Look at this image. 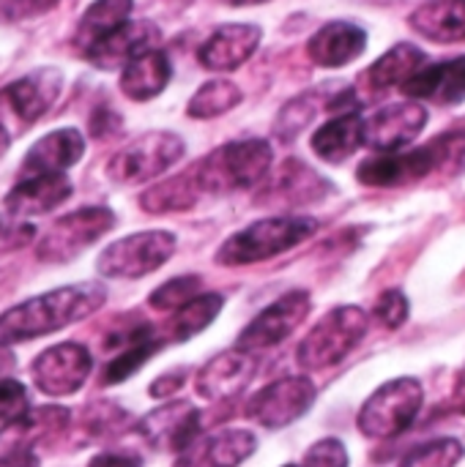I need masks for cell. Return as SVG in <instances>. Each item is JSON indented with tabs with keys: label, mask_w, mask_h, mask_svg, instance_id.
Here are the masks:
<instances>
[{
	"label": "cell",
	"mask_w": 465,
	"mask_h": 467,
	"mask_svg": "<svg viewBox=\"0 0 465 467\" xmlns=\"http://www.w3.org/2000/svg\"><path fill=\"white\" fill-rule=\"evenodd\" d=\"M200 186L195 181V172L186 170L175 178H167L151 189L143 192L140 205L148 213H178V211H189L197 200H200Z\"/></svg>",
	"instance_id": "29"
},
{
	"label": "cell",
	"mask_w": 465,
	"mask_h": 467,
	"mask_svg": "<svg viewBox=\"0 0 465 467\" xmlns=\"http://www.w3.org/2000/svg\"><path fill=\"white\" fill-rule=\"evenodd\" d=\"M318 233V222L310 216H271V219H258L249 227L238 230L230 235L219 249H217V263L236 268V265H252L271 260L307 238Z\"/></svg>",
	"instance_id": "3"
},
{
	"label": "cell",
	"mask_w": 465,
	"mask_h": 467,
	"mask_svg": "<svg viewBox=\"0 0 465 467\" xmlns=\"http://www.w3.org/2000/svg\"><path fill=\"white\" fill-rule=\"evenodd\" d=\"M27 410H30L27 389L19 380L3 378L0 380V424H11V421L22 419Z\"/></svg>",
	"instance_id": "37"
},
{
	"label": "cell",
	"mask_w": 465,
	"mask_h": 467,
	"mask_svg": "<svg viewBox=\"0 0 465 467\" xmlns=\"http://www.w3.org/2000/svg\"><path fill=\"white\" fill-rule=\"evenodd\" d=\"M88 467H143V462L129 454H99Z\"/></svg>",
	"instance_id": "43"
},
{
	"label": "cell",
	"mask_w": 465,
	"mask_h": 467,
	"mask_svg": "<svg viewBox=\"0 0 465 467\" xmlns=\"http://www.w3.org/2000/svg\"><path fill=\"white\" fill-rule=\"evenodd\" d=\"M82 153H85V137L77 129H55L30 145L19 175L22 178L60 175L69 167H74L82 159Z\"/></svg>",
	"instance_id": "18"
},
{
	"label": "cell",
	"mask_w": 465,
	"mask_h": 467,
	"mask_svg": "<svg viewBox=\"0 0 465 467\" xmlns=\"http://www.w3.org/2000/svg\"><path fill=\"white\" fill-rule=\"evenodd\" d=\"M422 386L414 378H397L381 386L359 410V430L367 438L386 441L403 435L422 410Z\"/></svg>",
	"instance_id": "5"
},
{
	"label": "cell",
	"mask_w": 465,
	"mask_h": 467,
	"mask_svg": "<svg viewBox=\"0 0 465 467\" xmlns=\"http://www.w3.org/2000/svg\"><path fill=\"white\" fill-rule=\"evenodd\" d=\"M252 378H255V361L249 358V353L225 350V353L214 356L197 372L195 389L203 400L219 402V400H230V397L241 394Z\"/></svg>",
	"instance_id": "19"
},
{
	"label": "cell",
	"mask_w": 465,
	"mask_h": 467,
	"mask_svg": "<svg viewBox=\"0 0 465 467\" xmlns=\"http://www.w3.org/2000/svg\"><path fill=\"white\" fill-rule=\"evenodd\" d=\"M90 369H93V358L77 342H63L44 350L41 356H36L30 367L38 391L47 397H69L79 391L90 378Z\"/></svg>",
	"instance_id": "10"
},
{
	"label": "cell",
	"mask_w": 465,
	"mask_h": 467,
	"mask_svg": "<svg viewBox=\"0 0 465 467\" xmlns=\"http://www.w3.org/2000/svg\"><path fill=\"white\" fill-rule=\"evenodd\" d=\"M121 129V118L112 112V109H96L93 118H90V131L93 137H107V134H115Z\"/></svg>",
	"instance_id": "41"
},
{
	"label": "cell",
	"mask_w": 465,
	"mask_h": 467,
	"mask_svg": "<svg viewBox=\"0 0 465 467\" xmlns=\"http://www.w3.org/2000/svg\"><path fill=\"white\" fill-rule=\"evenodd\" d=\"M170 77H173L170 57L156 47L137 55L121 68V90L132 101H151L167 88Z\"/></svg>",
	"instance_id": "24"
},
{
	"label": "cell",
	"mask_w": 465,
	"mask_h": 467,
	"mask_svg": "<svg viewBox=\"0 0 465 467\" xmlns=\"http://www.w3.org/2000/svg\"><path fill=\"white\" fill-rule=\"evenodd\" d=\"M315 402V386L310 378H282L258 391L247 413L266 430H282L299 421Z\"/></svg>",
	"instance_id": "11"
},
{
	"label": "cell",
	"mask_w": 465,
	"mask_h": 467,
	"mask_svg": "<svg viewBox=\"0 0 465 467\" xmlns=\"http://www.w3.org/2000/svg\"><path fill=\"white\" fill-rule=\"evenodd\" d=\"M184 386V372H170V375H162L159 380H153V386H151V397H170V394H175L178 389Z\"/></svg>",
	"instance_id": "42"
},
{
	"label": "cell",
	"mask_w": 465,
	"mask_h": 467,
	"mask_svg": "<svg viewBox=\"0 0 465 467\" xmlns=\"http://www.w3.org/2000/svg\"><path fill=\"white\" fill-rule=\"evenodd\" d=\"M304 467H348V451L337 438H326L307 451Z\"/></svg>",
	"instance_id": "39"
},
{
	"label": "cell",
	"mask_w": 465,
	"mask_h": 467,
	"mask_svg": "<svg viewBox=\"0 0 465 467\" xmlns=\"http://www.w3.org/2000/svg\"><path fill=\"white\" fill-rule=\"evenodd\" d=\"M436 170L433 148H414V150H395V153H375L365 159L356 170L359 183L365 186H403L408 181H419Z\"/></svg>",
	"instance_id": "16"
},
{
	"label": "cell",
	"mask_w": 465,
	"mask_h": 467,
	"mask_svg": "<svg viewBox=\"0 0 465 467\" xmlns=\"http://www.w3.org/2000/svg\"><path fill=\"white\" fill-rule=\"evenodd\" d=\"M104 301L107 290L96 282L69 285L27 298L0 315V345H19L38 339L44 334H55L71 323L90 317L99 306H104Z\"/></svg>",
	"instance_id": "1"
},
{
	"label": "cell",
	"mask_w": 465,
	"mask_h": 467,
	"mask_svg": "<svg viewBox=\"0 0 465 467\" xmlns=\"http://www.w3.org/2000/svg\"><path fill=\"white\" fill-rule=\"evenodd\" d=\"M132 8H134V0H96V3H90L88 11L79 19V27H77V38L74 41L82 49H88L90 44H96L107 33H112L115 27H121L123 22H129Z\"/></svg>",
	"instance_id": "30"
},
{
	"label": "cell",
	"mask_w": 465,
	"mask_h": 467,
	"mask_svg": "<svg viewBox=\"0 0 465 467\" xmlns=\"http://www.w3.org/2000/svg\"><path fill=\"white\" fill-rule=\"evenodd\" d=\"M175 235L167 230H145L112 241L96 260V268L107 279H140L162 268L175 252Z\"/></svg>",
	"instance_id": "8"
},
{
	"label": "cell",
	"mask_w": 465,
	"mask_h": 467,
	"mask_svg": "<svg viewBox=\"0 0 465 467\" xmlns=\"http://www.w3.org/2000/svg\"><path fill=\"white\" fill-rule=\"evenodd\" d=\"M274 153L266 140H236L192 167L195 181L203 194H230L241 189H255L266 181Z\"/></svg>",
	"instance_id": "2"
},
{
	"label": "cell",
	"mask_w": 465,
	"mask_h": 467,
	"mask_svg": "<svg viewBox=\"0 0 465 467\" xmlns=\"http://www.w3.org/2000/svg\"><path fill=\"white\" fill-rule=\"evenodd\" d=\"M8 145H11V140H8V131H5V129L0 126V156H3L5 150H8Z\"/></svg>",
	"instance_id": "46"
},
{
	"label": "cell",
	"mask_w": 465,
	"mask_h": 467,
	"mask_svg": "<svg viewBox=\"0 0 465 467\" xmlns=\"http://www.w3.org/2000/svg\"><path fill=\"white\" fill-rule=\"evenodd\" d=\"M258 449V441L247 430H225L208 438H197L178 454L175 467H238Z\"/></svg>",
	"instance_id": "20"
},
{
	"label": "cell",
	"mask_w": 465,
	"mask_h": 467,
	"mask_svg": "<svg viewBox=\"0 0 465 467\" xmlns=\"http://www.w3.org/2000/svg\"><path fill=\"white\" fill-rule=\"evenodd\" d=\"M449 405H452V410H455V413L465 416V369L458 375V380H455V389H452V400H449Z\"/></svg>",
	"instance_id": "45"
},
{
	"label": "cell",
	"mask_w": 465,
	"mask_h": 467,
	"mask_svg": "<svg viewBox=\"0 0 465 467\" xmlns=\"http://www.w3.org/2000/svg\"><path fill=\"white\" fill-rule=\"evenodd\" d=\"M222 306H225V298L219 293H203V296L192 298L186 306L175 309V317L170 320V339L186 342V339L197 337L217 320Z\"/></svg>",
	"instance_id": "31"
},
{
	"label": "cell",
	"mask_w": 465,
	"mask_h": 467,
	"mask_svg": "<svg viewBox=\"0 0 465 467\" xmlns=\"http://www.w3.org/2000/svg\"><path fill=\"white\" fill-rule=\"evenodd\" d=\"M184 150H186V145L178 134L148 131V134L137 137L132 145L121 148L110 159L107 175H110V181H115L121 186L145 183V181H153L162 172H167L184 156Z\"/></svg>",
	"instance_id": "7"
},
{
	"label": "cell",
	"mask_w": 465,
	"mask_h": 467,
	"mask_svg": "<svg viewBox=\"0 0 465 467\" xmlns=\"http://www.w3.org/2000/svg\"><path fill=\"white\" fill-rule=\"evenodd\" d=\"M362 145H365V118L359 112L334 115L312 134V150L329 164H343Z\"/></svg>",
	"instance_id": "26"
},
{
	"label": "cell",
	"mask_w": 465,
	"mask_h": 467,
	"mask_svg": "<svg viewBox=\"0 0 465 467\" xmlns=\"http://www.w3.org/2000/svg\"><path fill=\"white\" fill-rule=\"evenodd\" d=\"M403 96H408L411 101L428 99L436 104H447V107H458L465 101V55L447 60V63H433V66H422L419 71H414L403 85H400Z\"/></svg>",
	"instance_id": "17"
},
{
	"label": "cell",
	"mask_w": 465,
	"mask_h": 467,
	"mask_svg": "<svg viewBox=\"0 0 465 467\" xmlns=\"http://www.w3.org/2000/svg\"><path fill=\"white\" fill-rule=\"evenodd\" d=\"M164 339L156 337V331L151 326H140L134 331H129L121 342H118V353L115 358L107 364L104 369V383H123L126 378H132L153 353H159Z\"/></svg>",
	"instance_id": "27"
},
{
	"label": "cell",
	"mask_w": 465,
	"mask_h": 467,
	"mask_svg": "<svg viewBox=\"0 0 465 467\" xmlns=\"http://www.w3.org/2000/svg\"><path fill=\"white\" fill-rule=\"evenodd\" d=\"M310 293L304 290H293L282 298H277L271 306H266L238 337V348L244 353H255V350H269L280 342H285L310 315Z\"/></svg>",
	"instance_id": "9"
},
{
	"label": "cell",
	"mask_w": 465,
	"mask_h": 467,
	"mask_svg": "<svg viewBox=\"0 0 465 467\" xmlns=\"http://www.w3.org/2000/svg\"><path fill=\"white\" fill-rule=\"evenodd\" d=\"M375 320L386 328H400L408 320V298L400 290H386L375 301Z\"/></svg>",
	"instance_id": "38"
},
{
	"label": "cell",
	"mask_w": 465,
	"mask_h": 467,
	"mask_svg": "<svg viewBox=\"0 0 465 467\" xmlns=\"http://www.w3.org/2000/svg\"><path fill=\"white\" fill-rule=\"evenodd\" d=\"M241 101H244V93H241V88L236 82L211 79V82L200 85V90L189 99L186 115L197 118V120H211V118H219V115L230 112Z\"/></svg>",
	"instance_id": "32"
},
{
	"label": "cell",
	"mask_w": 465,
	"mask_h": 467,
	"mask_svg": "<svg viewBox=\"0 0 465 467\" xmlns=\"http://www.w3.org/2000/svg\"><path fill=\"white\" fill-rule=\"evenodd\" d=\"M71 197V181L60 175H36L22 178L5 197V211L16 219H33L55 211Z\"/></svg>",
	"instance_id": "22"
},
{
	"label": "cell",
	"mask_w": 465,
	"mask_h": 467,
	"mask_svg": "<svg viewBox=\"0 0 465 467\" xmlns=\"http://www.w3.org/2000/svg\"><path fill=\"white\" fill-rule=\"evenodd\" d=\"M428 126V109L419 101L389 104L365 118V145L378 153L408 148Z\"/></svg>",
	"instance_id": "12"
},
{
	"label": "cell",
	"mask_w": 465,
	"mask_h": 467,
	"mask_svg": "<svg viewBox=\"0 0 465 467\" xmlns=\"http://www.w3.org/2000/svg\"><path fill=\"white\" fill-rule=\"evenodd\" d=\"M463 443L455 438H441L425 446H417L403 457L400 467H458L463 460Z\"/></svg>",
	"instance_id": "33"
},
{
	"label": "cell",
	"mask_w": 465,
	"mask_h": 467,
	"mask_svg": "<svg viewBox=\"0 0 465 467\" xmlns=\"http://www.w3.org/2000/svg\"><path fill=\"white\" fill-rule=\"evenodd\" d=\"M425 60L428 57L417 44H395L365 71V79L373 90H389L395 85H403L414 71H419Z\"/></svg>",
	"instance_id": "28"
},
{
	"label": "cell",
	"mask_w": 465,
	"mask_h": 467,
	"mask_svg": "<svg viewBox=\"0 0 465 467\" xmlns=\"http://www.w3.org/2000/svg\"><path fill=\"white\" fill-rule=\"evenodd\" d=\"M162 33L153 22L148 19H129L121 27H115L112 33H107L104 38H99L96 44H90L85 49V57L90 66L96 68H123L129 60H134L137 55L156 49Z\"/></svg>",
	"instance_id": "13"
},
{
	"label": "cell",
	"mask_w": 465,
	"mask_h": 467,
	"mask_svg": "<svg viewBox=\"0 0 465 467\" xmlns=\"http://www.w3.org/2000/svg\"><path fill=\"white\" fill-rule=\"evenodd\" d=\"M227 5H260V3H269V0H222Z\"/></svg>",
	"instance_id": "47"
},
{
	"label": "cell",
	"mask_w": 465,
	"mask_h": 467,
	"mask_svg": "<svg viewBox=\"0 0 465 467\" xmlns=\"http://www.w3.org/2000/svg\"><path fill=\"white\" fill-rule=\"evenodd\" d=\"M260 38H263V30L252 22L222 25L197 49V60L208 71H236L255 55V49L260 47Z\"/></svg>",
	"instance_id": "15"
},
{
	"label": "cell",
	"mask_w": 465,
	"mask_h": 467,
	"mask_svg": "<svg viewBox=\"0 0 465 467\" xmlns=\"http://www.w3.org/2000/svg\"><path fill=\"white\" fill-rule=\"evenodd\" d=\"M63 85V77L58 68H38L16 82H11L0 96L5 99V104L16 112L19 120L25 123H36L58 99Z\"/></svg>",
	"instance_id": "23"
},
{
	"label": "cell",
	"mask_w": 465,
	"mask_h": 467,
	"mask_svg": "<svg viewBox=\"0 0 465 467\" xmlns=\"http://www.w3.org/2000/svg\"><path fill=\"white\" fill-rule=\"evenodd\" d=\"M384 3H386V0H384Z\"/></svg>",
	"instance_id": "49"
},
{
	"label": "cell",
	"mask_w": 465,
	"mask_h": 467,
	"mask_svg": "<svg viewBox=\"0 0 465 467\" xmlns=\"http://www.w3.org/2000/svg\"><path fill=\"white\" fill-rule=\"evenodd\" d=\"M312 118H315V101L310 96H299V99H293L291 104L282 107L274 131H277L280 140L291 142L299 131H304L312 123Z\"/></svg>",
	"instance_id": "35"
},
{
	"label": "cell",
	"mask_w": 465,
	"mask_h": 467,
	"mask_svg": "<svg viewBox=\"0 0 465 467\" xmlns=\"http://www.w3.org/2000/svg\"><path fill=\"white\" fill-rule=\"evenodd\" d=\"M411 27L436 44L465 41V0H428L411 14Z\"/></svg>",
	"instance_id": "25"
},
{
	"label": "cell",
	"mask_w": 465,
	"mask_h": 467,
	"mask_svg": "<svg viewBox=\"0 0 465 467\" xmlns=\"http://www.w3.org/2000/svg\"><path fill=\"white\" fill-rule=\"evenodd\" d=\"M288 467H299V465H288Z\"/></svg>",
	"instance_id": "48"
},
{
	"label": "cell",
	"mask_w": 465,
	"mask_h": 467,
	"mask_svg": "<svg viewBox=\"0 0 465 467\" xmlns=\"http://www.w3.org/2000/svg\"><path fill=\"white\" fill-rule=\"evenodd\" d=\"M115 227V213L110 208H79L71 211L60 219H55L38 246H36V257L41 263H69L74 257H79L85 249H90L101 235H107Z\"/></svg>",
	"instance_id": "6"
},
{
	"label": "cell",
	"mask_w": 465,
	"mask_h": 467,
	"mask_svg": "<svg viewBox=\"0 0 465 467\" xmlns=\"http://www.w3.org/2000/svg\"><path fill=\"white\" fill-rule=\"evenodd\" d=\"M58 0H0V22H22L52 11Z\"/></svg>",
	"instance_id": "40"
},
{
	"label": "cell",
	"mask_w": 465,
	"mask_h": 467,
	"mask_svg": "<svg viewBox=\"0 0 465 467\" xmlns=\"http://www.w3.org/2000/svg\"><path fill=\"white\" fill-rule=\"evenodd\" d=\"M200 276H178V279H170L164 282L162 287H156L151 296H148V304L159 312H170V309H181L186 306L192 298L200 296Z\"/></svg>",
	"instance_id": "34"
},
{
	"label": "cell",
	"mask_w": 465,
	"mask_h": 467,
	"mask_svg": "<svg viewBox=\"0 0 465 467\" xmlns=\"http://www.w3.org/2000/svg\"><path fill=\"white\" fill-rule=\"evenodd\" d=\"M433 156H436V170H449L460 172L465 170V131H452L430 142Z\"/></svg>",
	"instance_id": "36"
},
{
	"label": "cell",
	"mask_w": 465,
	"mask_h": 467,
	"mask_svg": "<svg viewBox=\"0 0 465 467\" xmlns=\"http://www.w3.org/2000/svg\"><path fill=\"white\" fill-rule=\"evenodd\" d=\"M365 49H367V30L345 19L326 22L307 41V55L321 68H343L356 57H362Z\"/></svg>",
	"instance_id": "21"
},
{
	"label": "cell",
	"mask_w": 465,
	"mask_h": 467,
	"mask_svg": "<svg viewBox=\"0 0 465 467\" xmlns=\"http://www.w3.org/2000/svg\"><path fill=\"white\" fill-rule=\"evenodd\" d=\"M137 432L153 449L181 454L200 438V413L189 402H170L148 413L137 424Z\"/></svg>",
	"instance_id": "14"
},
{
	"label": "cell",
	"mask_w": 465,
	"mask_h": 467,
	"mask_svg": "<svg viewBox=\"0 0 465 467\" xmlns=\"http://www.w3.org/2000/svg\"><path fill=\"white\" fill-rule=\"evenodd\" d=\"M0 467H38V457L33 451H3L0 454Z\"/></svg>",
	"instance_id": "44"
},
{
	"label": "cell",
	"mask_w": 465,
	"mask_h": 467,
	"mask_svg": "<svg viewBox=\"0 0 465 467\" xmlns=\"http://www.w3.org/2000/svg\"><path fill=\"white\" fill-rule=\"evenodd\" d=\"M370 317L359 306H337L326 312L296 350V361L307 372L329 369L340 364L367 334Z\"/></svg>",
	"instance_id": "4"
}]
</instances>
